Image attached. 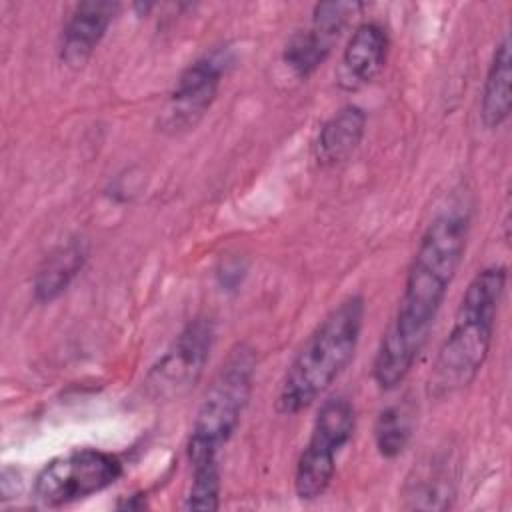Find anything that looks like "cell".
I'll return each mask as SVG.
<instances>
[{"label":"cell","instance_id":"cell-1","mask_svg":"<svg viewBox=\"0 0 512 512\" xmlns=\"http://www.w3.org/2000/svg\"><path fill=\"white\" fill-rule=\"evenodd\" d=\"M468 236L470 214L460 206L442 210L426 226L410 260L396 312L374 354L372 378L380 390L398 388L426 348L438 312L464 260Z\"/></svg>","mask_w":512,"mask_h":512},{"label":"cell","instance_id":"cell-2","mask_svg":"<svg viewBox=\"0 0 512 512\" xmlns=\"http://www.w3.org/2000/svg\"><path fill=\"white\" fill-rule=\"evenodd\" d=\"M506 282L508 268L504 264H490L468 282L452 328L436 352L428 378L430 396H452L476 380L492 348Z\"/></svg>","mask_w":512,"mask_h":512},{"label":"cell","instance_id":"cell-3","mask_svg":"<svg viewBox=\"0 0 512 512\" xmlns=\"http://www.w3.org/2000/svg\"><path fill=\"white\" fill-rule=\"evenodd\" d=\"M366 302L360 294L342 298L306 336L276 394V412L294 416L316 402L352 362L362 326Z\"/></svg>","mask_w":512,"mask_h":512},{"label":"cell","instance_id":"cell-4","mask_svg":"<svg viewBox=\"0 0 512 512\" xmlns=\"http://www.w3.org/2000/svg\"><path fill=\"white\" fill-rule=\"evenodd\" d=\"M254 376L256 350L246 342H238L212 376L194 414L186 442L190 468L218 462L220 448L232 438L248 406Z\"/></svg>","mask_w":512,"mask_h":512},{"label":"cell","instance_id":"cell-5","mask_svg":"<svg viewBox=\"0 0 512 512\" xmlns=\"http://www.w3.org/2000/svg\"><path fill=\"white\" fill-rule=\"evenodd\" d=\"M354 430L356 408L346 396H330L320 404L310 438L294 466V492L300 500H316L330 488L336 458L352 440Z\"/></svg>","mask_w":512,"mask_h":512},{"label":"cell","instance_id":"cell-6","mask_svg":"<svg viewBox=\"0 0 512 512\" xmlns=\"http://www.w3.org/2000/svg\"><path fill=\"white\" fill-rule=\"evenodd\" d=\"M124 472L116 454L74 448L48 460L34 478L32 496L44 508H60L112 486Z\"/></svg>","mask_w":512,"mask_h":512},{"label":"cell","instance_id":"cell-7","mask_svg":"<svg viewBox=\"0 0 512 512\" xmlns=\"http://www.w3.org/2000/svg\"><path fill=\"white\" fill-rule=\"evenodd\" d=\"M214 322L208 316L192 318L172 340L166 352L150 366L144 390L152 400H178L200 380L214 346Z\"/></svg>","mask_w":512,"mask_h":512},{"label":"cell","instance_id":"cell-8","mask_svg":"<svg viewBox=\"0 0 512 512\" xmlns=\"http://www.w3.org/2000/svg\"><path fill=\"white\" fill-rule=\"evenodd\" d=\"M228 64L230 56L224 50H214L190 62L168 96V106L160 118L162 130L176 134L194 128L216 100Z\"/></svg>","mask_w":512,"mask_h":512},{"label":"cell","instance_id":"cell-9","mask_svg":"<svg viewBox=\"0 0 512 512\" xmlns=\"http://www.w3.org/2000/svg\"><path fill=\"white\" fill-rule=\"evenodd\" d=\"M120 12V2L84 0L78 2L62 26L58 58L70 68H80L98 48L110 24Z\"/></svg>","mask_w":512,"mask_h":512},{"label":"cell","instance_id":"cell-10","mask_svg":"<svg viewBox=\"0 0 512 512\" xmlns=\"http://www.w3.org/2000/svg\"><path fill=\"white\" fill-rule=\"evenodd\" d=\"M390 50V36L380 22L368 20L354 28L348 38L340 66H338V84L346 92L360 90L376 80V76L386 66Z\"/></svg>","mask_w":512,"mask_h":512},{"label":"cell","instance_id":"cell-11","mask_svg":"<svg viewBox=\"0 0 512 512\" xmlns=\"http://www.w3.org/2000/svg\"><path fill=\"white\" fill-rule=\"evenodd\" d=\"M366 112L356 104H346L336 110L318 130L314 140V160L322 168H332L346 162L360 146L366 134Z\"/></svg>","mask_w":512,"mask_h":512},{"label":"cell","instance_id":"cell-12","mask_svg":"<svg viewBox=\"0 0 512 512\" xmlns=\"http://www.w3.org/2000/svg\"><path fill=\"white\" fill-rule=\"evenodd\" d=\"M456 476L448 458L432 456L414 466L402 488L408 510H446L454 498Z\"/></svg>","mask_w":512,"mask_h":512},{"label":"cell","instance_id":"cell-13","mask_svg":"<svg viewBox=\"0 0 512 512\" xmlns=\"http://www.w3.org/2000/svg\"><path fill=\"white\" fill-rule=\"evenodd\" d=\"M88 258V244L82 238H72L56 246L38 266L32 280V294L38 304H50L82 270Z\"/></svg>","mask_w":512,"mask_h":512},{"label":"cell","instance_id":"cell-14","mask_svg":"<svg viewBox=\"0 0 512 512\" xmlns=\"http://www.w3.org/2000/svg\"><path fill=\"white\" fill-rule=\"evenodd\" d=\"M510 80H512V60H510V38L508 34L496 44L484 84L480 94V118L488 130L500 128L512 108V94H510Z\"/></svg>","mask_w":512,"mask_h":512},{"label":"cell","instance_id":"cell-15","mask_svg":"<svg viewBox=\"0 0 512 512\" xmlns=\"http://www.w3.org/2000/svg\"><path fill=\"white\" fill-rule=\"evenodd\" d=\"M334 42H336V38L328 36L326 32H322L310 24V28L294 32L288 38V42L284 44V50H282V62L298 78L306 80L326 62V58L332 52Z\"/></svg>","mask_w":512,"mask_h":512},{"label":"cell","instance_id":"cell-16","mask_svg":"<svg viewBox=\"0 0 512 512\" xmlns=\"http://www.w3.org/2000/svg\"><path fill=\"white\" fill-rule=\"evenodd\" d=\"M412 438V414L404 404L386 406L374 424V444L382 458H398Z\"/></svg>","mask_w":512,"mask_h":512},{"label":"cell","instance_id":"cell-17","mask_svg":"<svg viewBox=\"0 0 512 512\" xmlns=\"http://www.w3.org/2000/svg\"><path fill=\"white\" fill-rule=\"evenodd\" d=\"M220 506V466L208 462L192 466V482L184 496V510H218Z\"/></svg>","mask_w":512,"mask_h":512},{"label":"cell","instance_id":"cell-18","mask_svg":"<svg viewBox=\"0 0 512 512\" xmlns=\"http://www.w3.org/2000/svg\"><path fill=\"white\" fill-rule=\"evenodd\" d=\"M362 8L360 2H318L312 10V26L338 40L350 16Z\"/></svg>","mask_w":512,"mask_h":512},{"label":"cell","instance_id":"cell-19","mask_svg":"<svg viewBox=\"0 0 512 512\" xmlns=\"http://www.w3.org/2000/svg\"><path fill=\"white\" fill-rule=\"evenodd\" d=\"M144 496L146 494H130L122 502H118L116 508L118 510H142V508H146V498Z\"/></svg>","mask_w":512,"mask_h":512}]
</instances>
